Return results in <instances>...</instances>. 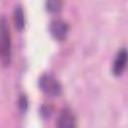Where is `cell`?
<instances>
[{
    "label": "cell",
    "instance_id": "obj_8",
    "mask_svg": "<svg viewBox=\"0 0 128 128\" xmlns=\"http://www.w3.org/2000/svg\"><path fill=\"white\" fill-rule=\"evenodd\" d=\"M19 105H20L21 110H23V111L26 110V108H27V99H26L25 96H23V95L21 96V98L19 100Z\"/></svg>",
    "mask_w": 128,
    "mask_h": 128
},
{
    "label": "cell",
    "instance_id": "obj_5",
    "mask_svg": "<svg viewBox=\"0 0 128 128\" xmlns=\"http://www.w3.org/2000/svg\"><path fill=\"white\" fill-rule=\"evenodd\" d=\"M126 64H127V51L125 48H122L118 52V54L114 60L113 68H112L113 74L116 76L121 75L126 68Z\"/></svg>",
    "mask_w": 128,
    "mask_h": 128
},
{
    "label": "cell",
    "instance_id": "obj_3",
    "mask_svg": "<svg viewBox=\"0 0 128 128\" xmlns=\"http://www.w3.org/2000/svg\"><path fill=\"white\" fill-rule=\"evenodd\" d=\"M57 128H77V120L69 108H64L58 118Z\"/></svg>",
    "mask_w": 128,
    "mask_h": 128
},
{
    "label": "cell",
    "instance_id": "obj_6",
    "mask_svg": "<svg viewBox=\"0 0 128 128\" xmlns=\"http://www.w3.org/2000/svg\"><path fill=\"white\" fill-rule=\"evenodd\" d=\"M14 23L15 27L17 30L22 31L24 26H25V17H24V12L21 7V5H16L14 9Z\"/></svg>",
    "mask_w": 128,
    "mask_h": 128
},
{
    "label": "cell",
    "instance_id": "obj_1",
    "mask_svg": "<svg viewBox=\"0 0 128 128\" xmlns=\"http://www.w3.org/2000/svg\"><path fill=\"white\" fill-rule=\"evenodd\" d=\"M0 61L7 66L11 61V38L4 17H0Z\"/></svg>",
    "mask_w": 128,
    "mask_h": 128
},
{
    "label": "cell",
    "instance_id": "obj_2",
    "mask_svg": "<svg viewBox=\"0 0 128 128\" xmlns=\"http://www.w3.org/2000/svg\"><path fill=\"white\" fill-rule=\"evenodd\" d=\"M39 87L40 89L50 95V96H59L62 91V86L59 83V81L54 78L50 74H43L39 78Z\"/></svg>",
    "mask_w": 128,
    "mask_h": 128
},
{
    "label": "cell",
    "instance_id": "obj_7",
    "mask_svg": "<svg viewBox=\"0 0 128 128\" xmlns=\"http://www.w3.org/2000/svg\"><path fill=\"white\" fill-rule=\"evenodd\" d=\"M46 7L47 10L50 12H59L62 7V3L57 0H51L46 2Z\"/></svg>",
    "mask_w": 128,
    "mask_h": 128
},
{
    "label": "cell",
    "instance_id": "obj_4",
    "mask_svg": "<svg viewBox=\"0 0 128 128\" xmlns=\"http://www.w3.org/2000/svg\"><path fill=\"white\" fill-rule=\"evenodd\" d=\"M69 31V25L62 20H55L50 25V32L52 36L59 41H62L66 38Z\"/></svg>",
    "mask_w": 128,
    "mask_h": 128
}]
</instances>
